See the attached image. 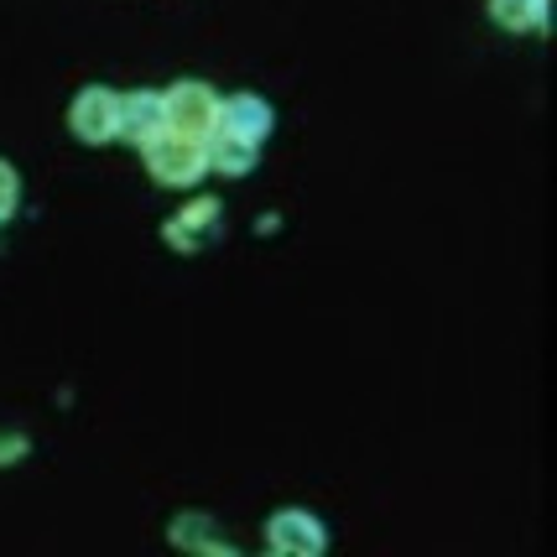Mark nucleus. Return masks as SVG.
<instances>
[{"label":"nucleus","mask_w":557,"mask_h":557,"mask_svg":"<svg viewBox=\"0 0 557 557\" xmlns=\"http://www.w3.org/2000/svg\"><path fill=\"white\" fill-rule=\"evenodd\" d=\"M146 151V168L162 188H188L209 172V157H203V136H183V131H162L141 146Z\"/></svg>","instance_id":"nucleus-1"},{"label":"nucleus","mask_w":557,"mask_h":557,"mask_svg":"<svg viewBox=\"0 0 557 557\" xmlns=\"http://www.w3.org/2000/svg\"><path fill=\"white\" fill-rule=\"evenodd\" d=\"M162 115H168V131H183V136H209L219 125V95L203 84V78H183L162 95Z\"/></svg>","instance_id":"nucleus-2"},{"label":"nucleus","mask_w":557,"mask_h":557,"mask_svg":"<svg viewBox=\"0 0 557 557\" xmlns=\"http://www.w3.org/2000/svg\"><path fill=\"white\" fill-rule=\"evenodd\" d=\"M69 125L84 146L115 141L121 136V95L115 89H99V84L78 89V99H73V110H69Z\"/></svg>","instance_id":"nucleus-3"},{"label":"nucleus","mask_w":557,"mask_h":557,"mask_svg":"<svg viewBox=\"0 0 557 557\" xmlns=\"http://www.w3.org/2000/svg\"><path fill=\"white\" fill-rule=\"evenodd\" d=\"M267 547L282 557H318L329 547V532L318 527V516H308V510H276L267 527Z\"/></svg>","instance_id":"nucleus-4"},{"label":"nucleus","mask_w":557,"mask_h":557,"mask_svg":"<svg viewBox=\"0 0 557 557\" xmlns=\"http://www.w3.org/2000/svg\"><path fill=\"white\" fill-rule=\"evenodd\" d=\"M219 219H224V209H219L214 198H194L183 214H172L168 219V245L172 250H203V245H214L219 240Z\"/></svg>","instance_id":"nucleus-5"},{"label":"nucleus","mask_w":557,"mask_h":557,"mask_svg":"<svg viewBox=\"0 0 557 557\" xmlns=\"http://www.w3.org/2000/svg\"><path fill=\"white\" fill-rule=\"evenodd\" d=\"M203 157H209V168L224 172V177H245V172L256 168V157H261V141H250V136L230 131V125H214V131L203 136Z\"/></svg>","instance_id":"nucleus-6"},{"label":"nucleus","mask_w":557,"mask_h":557,"mask_svg":"<svg viewBox=\"0 0 557 557\" xmlns=\"http://www.w3.org/2000/svg\"><path fill=\"white\" fill-rule=\"evenodd\" d=\"M168 131V115H162V95L151 89H136V95H121V136L125 141L146 146L151 136Z\"/></svg>","instance_id":"nucleus-7"},{"label":"nucleus","mask_w":557,"mask_h":557,"mask_svg":"<svg viewBox=\"0 0 557 557\" xmlns=\"http://www.w3.org/2000/svg\"><path fill=\"white\" fill-rule=\"evenodd\" d=\"M219 125L240 131V136H250V141H267L276 115H271V104L261 95H235L230 104H219Z\"/></svg>","instance_id":"nucleus-8"},{"label":"nucleus","mask_w":557,"mask_h":557,"mask_svg":"<svg viewBox=\"0 0 557 557\" xmlns=\"http://www.w3.org/2000/svg\"><path fill=\"white\" fill-rule=\"evenodd\" d=\"M172 547H183V553H235L230 542H219L214 536V527H209V516H198V510H188V516H177L172 521Z\"/></svg>","instance_id":"nucleus-9"},{"label":"nucleus","mask_w":557,"mask_h":557,"mask_svg":"<svg viewBox=\"0 0 557 557\" xmlns=\"http://www.w3.org/2000/svg\"><path fill=\"white\" fill-rule=\"evenodd\" d=\"M490 16L506 32H542L547 26V0H490Z\"/></svg>","instance_id":"nucleus-10"},{"label":"nucleus","mask_w":557,"mask_h":557,"mask_svg":"<svg viewBox=\"0 0 557 557\" xmlns=\"http://www.w3.org/2000/svg\"><path fill=\"white\" fill-rule=\"evenodd\" d=\"M16 203H22V177L11 162H0V224L16 214Z\"/></svg>","instance_id":"nucleus-11"},{"label":"nucleus","mask_w":557,"mask_h":557,"mask_svg":"<svg viewBox=\"0 0 557 557\" xmlns=\"http://www.w3.org/2000/svg\"><path fill=\"white\" fill-rule=\"evenodd\" d=\"M26 459V437L22 433H0V463Z\"/></svg>","instance_id":"nucleus-12"}]
</instances>
